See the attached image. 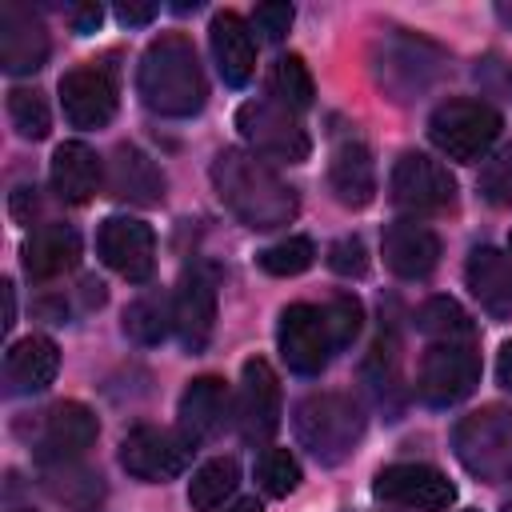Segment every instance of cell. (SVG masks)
<instances>
[{"label": "cell", "instance_id": "1", "mask_svg": "<svg viewBox=\"0 0 512 512\" xmlns=\"http://www.w3.org/2000/svg\"><path fill=\"white\" fill-rule=\"evenodd\" d=\"M212 188H216L220 204L252 232L280 228L296 216V192L256 152L224 148L212 160Z\"/></svg>", "mask_w": 512, "mask_h": 512}, {"label": "cell", "instance_id": "2", "mask_svg": "<svg viewBox=\"0 0 512 512\" xmlns=\"http://www.w3.org/2000/svg\"><path fill=\"white\" fill-rule=\"evenodd\" d=\"M136 92H140L144 108H152L160 116H176V120L196 116L208 100V84H204V68L196 60L192 40L180 32L152 40L140 56Z\"/></svg>", "mask_w": 512, "mask_h": 512}, {"label": "cell", "instance_id": "3", "mask_svg": "<svg viewBox=\"0 0 512 512\" xmlns=\"http://www.w3.org/2000/svg\"><path fill=\"white\" fill-rule=\"evenodd\" d=\"M292 428L300 436V444L320 460V464H340L356 452L360 436H364V416L356 408L352 396L340 392H312L296 404Z\"/></svg>", "mask_w": 512, "mask_h": 512}, {"label": "cell", "instance_id": "4", "mask_svg": "<svg viewBox=\"0 0 512 512\" xmlns=\"http://www.w3.org/2000/svg\"><path fill=\"white\" fill-rule=\"evenodd\" d=\"M452 448L472 476L488 484L512 480V408L492 404L464 416L452 432Z\"/></svg>", "mask_w": 512, "mask_h": 512}, {"label": "cell", "instance_id": "5", "mask_svg": "<svg viewBox=\"0 0 512 512\" xmlns=\"http://www.w3.org/2000/svg\"><path fill=\"white\" fill-rule=\"evenodd\" d=\"M500 128H504L500 112H496L492 104H484V100H444V104L428 116V136H432V144H436L448 160H464V164L480 160V156L496 144Z\"/></svg>", "mask_w": 512, "mask_h": 512}, {"label": "cell", "instance_id": "6", "mask_svg": "<svg viewBox=\"0 0 512 512\" xmlns=\"http://www.w3.org/2000/svg\"><path fill=\"white\" fill-rule=\"evenodd\" d=\"M372 72H376V84L392 100H412L436 84V76L444 72V52L420 36L392 32L388 40H380Z\"/></svg>", "mask_w": 512, "mask_h": 512}, {"label": "cell", "instance_id": "7", "mask_svg": "<svg viewBox=\"0 0 512 512\" xmlns=\"http://www.w3.org/2000/svg\"><path fill=\"white\" fill-rule=\"evenodd\" d=\"M192 452H196V444L180 428L136 424L120 440V464H124V472L136 476V480H148V484L176 480L192 464Z\"/></svg>", "mask_w": 512, "mask_h": 512}, {"label": "cell", "instance_id": "8", "mask_svg": "<svg viewBox=\"0 0 512 512\" xmlns=\"http://www.w3.org/2000/svg\"><path fill=\"white\" fill-rule=\"evenodd\" d=\"M236 128L260 156H272V160H284V164H304L308 152H312V140H308L304 124L276 100L240 104L236 108Z\"/></svg>", "mask_w": 512, "mask_h": 512}, {"label": "cell", "instance_id": "9", "mask_svg": "<svg viewBox=\"0 0 512 512\" xmlns=\"http://www.w3.org/2000/svg\"><path fill=\"white\" fill-rule=\"evenodd\" d=\"M476 384H480V356L468 340H444L424 352L416 376V392L424 404L432 408L460 404L464 396H472Z\"/></svg>", "mask_w": 512, "mask_h": 512}, {"label": "cell", "instance_id": "10", "mask_svg": "<svg viewBox=\"0 0 512 512\" xmlns=\"http://www.w3.org/2000/svg\"><path fill=\"white\" fill-rule=\"evenodd\" d=\"M276 348H280V360L296 376H320L332 348H336L332 332H328V320H324V308L288 304L280 312V324H276Z\"/></svg>", "mask_w": 512, "mask_h": 512}, {"label": "cell", "instance_id": "11", "mask_svg": "<svg viewBox=\"0 0 512 512\" xmlns=\"http://www.w3.org/2000/svg\"><path fill=\"white\" fill-rule=\"evenodd\" d=\"M372 492L384 504L416 512H448L456 504V484L432 464H388L376 472Z\"/></svg>", "mask_w": 512, "mask_h": 512}, {"label": "cell", "instance_id": "12", "mask_svg": "<svg viewBox=\"0 0 512 512\" xmlns=\"http://www.w3.org/2000/svg\"><path fill=\"white\" fill-rule=\"evenodd\" d=\"M392 200L408 212H444L456 204V180L452 172L424 156V152H404L396 164H392Z\"/></svg>", "mask_w": 512, "mask_h": 512}, {"label": "cell", "instance_id": "13", "mask_svg": "<svg viewBox=\"0 0 512 512\" xmlns=\"http://www.w3.org/2000/svg\"><path fill=\"white\" fill-rule=\"evenodd\" d=\"M96 252L112 272L132 284H144L156 268V236L144 220L132 216H108L96 232Z\"/></svg>", "mask_w": 512, "mask_h": 512}, {"label": "cell", "instance_id": "14", "mask_svg": "<svg viewBox=\"0 0 512 512\" xmlns=\"http://www.w3.org/2000/svg\"><path fill=\"white\" fill-rule=\"evenodd\" d=\"M172 312H176V336L184 352H204L216 328V272L208 264L184 268L172 296Z\"/></svg>", "mask_w": 512, "mask_h": 512}, {"label": "cell", "instance_id": "15", "mask_svg": "<svg viewBox=\"0 0 512 512\" xmlns=\"http://www.w3.org/2000/svg\"><path fill=\"white\" fill-rule=\"evenodd\" d=\"M96 436H100L96 412L80 400H60L44 412V424H40V436H36V460L40 464L80 460L92 448Z\"/></svg>", "mask_w": 512, "mask_h": 512}, {"label": "cell", "instance_id": "16", "mask_svg": "<svg viewBox=\"0 0 512 512\" xmlns=\"http://www.w3.org/2000/svg\"><path fill=\"white\" fill-rule=\"evenodd\" d=\"M60 108L72 128H104L116 116V80L108 68L84 64L60 76Z\"/></svg>", "mask_w": 512, "mask_h": 512}, {"label": "cell", "instance_id": "17", "mask_svg": "<svg viewBox=\"0 0 512 512\" xmlns=\"http://www.w3.org/2000/svg\"><path fill=\"white\" fill-rule=\"evenodd\" d=\"M52 44L48 32L40 24V16L16 0L0 4V64L12 76H28L36 68H44Z\"/></svg>", "mask_w": 512, "mask_h": 512}, {"label": "cell", "instance_id": "18", "mask_svg": "<svg viewBox=\"0 0 512 512\" xmlns=\"http://www.w3.org/2000/svg\"><path fill=\"white\" fill-rule=\"evenodd\" d=\"M280 428V384L268 360L252 356L240 372V436L248 444H264Z\"/></svg>", "mask_w": 512, "mask_h": 512}, {"label": "cell", "instance_id": "19", "mask_svg": "<svg viewBox=\"0 0 512 512\" xmlns=\"http://www.w3.org/2000/svg\"><path fill=\"white\" fill-rule=\"evenodd\" d=\"M380 252H384V264H388L400 280H424V276H432V268L440 264V236H436L428 224L392 220V224L384 228Z\"/></svg>", "mask_w": 512, "mask_h": 512}, {"label": "cell", "instance_id": "20", "mask_svg": "<svg viewBox=\"0 0 512 512\" xmlns=\"http://www.w3.org/2000/svg\"><path fill=\"white\" fill-rule=\"evenodd\" d=\"M208 44H212V56H216L224 84L244 88L256 72V40H252L248 24L236 12H216L208 24Z\"/></svg>", "mask_w": 512, "mask_h": 512}, {"label": "cell", "instance_id": "21", "mask_svg": "<svg viewBox=\"0 0 512 512\" xmlns=\"http://www.w3.org/2000/svg\"><path fill=\"white\" fill-rule=\"evenodd\" d=\"M108 192L116 200L152 208L164 200V176L148 152H140L136 144H120L112 152V164H108Z\"/></svg>", "mask_w": 512, "mask_h": 512}, {"label": "cell", "instance_id": "22", "mask_svg": "<svg viewBox=\"0 0 512 512\" xmlns=\"http://www.w3.org/2000/svg\"><path fill=\"white\" fill-rule=\"evenodd\" d=\"M52 192L64 200V204H88L96 192H100V180H104V168H100V156L84 144V140H64L56 152H52Z\"/></svg>", "mask_w": 512, "mask_h": 512}, {"label": "cell", "instance_id": "23", "mask_svg": "<svg viewBox=\"0 0 512 512\" xmlns=\"http://www.w3.org/2000/svg\"><path fill=\"white\" fill-rule=\"evenodd\" d=\"M56 368H60V348L48 336H24L4 356V384L12 396H32L56 380Z\"/></svg>", "mask_w": 512, "mask_h": 512}, {"label": "cell", "instance_id": "24", "mask_svg": "<svg viewBox=\"0 0 512 512\" xmlns=\"http://www.w3.org/2000/svg\"><path fill=\"white\" fill-rule=\"evenodd\" d=\"M464 280L484 312H492V316L512 312V256L508 252H500L492 244L472 248L468 264H464Z\"/></svg>", "mask_w": 512, "mask_h": 512}, {"label": "cell", "instance_id": "25", "mask_svg": "<svg viewBox=\"0 0 512 512\" xmlns=\"http://www.w3.org/2000/svg\"><path fill=\"white\" fill-rule=\"evenodd\" d=\"M328 184L344 208H368L376 196V168L372 152L360 140H340L328 160Z\"/></svg>", "mask_w": 512, "mask_h": 512}, {"label": "cell", "instance_id": "26", "mask_svg": "<svg viewBox=\"0 0 512 512\" xmlns=\"http://www.w3.org/2000/svg\"><path fill=\"white\" fill-rule=\"evenodd\" d=\"M176 416H180V432L192 444L208 440L224 424V416H228V388H224V380L220 376H196L184 388Z\"/></svg>", "mask_w": 512, "mask_h": 512}, {"label": "cell", "instance_id": "27", "mask_svg": "<svg viewBox=\"0 0 512 512\" xmlns=\"http://www.w3.org/2000/svg\"><path fill=\"white\" fill-rule=\"evenodd\" d=\"M80 260V236L68 224H44L24 244V272L32 280H52Z\"/></svg>", "mask_w": 512, "mask_h": 512}, {"label": "cell", "instance_id": "28", "mask_svg": "<svg viewBox=\"0 0 512 512\" xmlns=\"http://www.w3.org/2000/svg\"><path fill=\"white\" fill-rule=\"evenodd\" d=\"M44 468V488L60 500V504H68V508H76V512H88L100 496H104V484H100V476L92 472V468H84L80 460H64V464H40Z\"/></svg>", "mask_w": 512, "mask_h": 512}, {"label": "cell", "instance_id": "29", "mask_svg": "<svg viewBox=\"0 0 512 512\" xmlns=\"http://www.w3.org/2000/svg\"><path fill=\"white\" fill-rule=\"evenodd\" d=\"M240 484V464L232 456H216L208 464H200L188 480V504L192 512H216Z\"/></svg>", "mask_w": 512, "mask_h": 512}, {"label": "cell", "instance_id": "30", "mask_svg": "<svg viewBox=\"0 0 512 512\" xmlns=\"http://www.w3.org/2000/svg\"><path fill=\"white\" fill-rule=\"evenodd\" d=\"M124 332L136 344H160L168 332H176V312L164 292H144L124 308Z\"/></svg>", "mask_w": 512, "mask_h": 512}, {"label": "cell", "instance_id": "31", "mask_svg": "<svg viewBox=\"0 0 512 512\" xmlns=\"http://www.w3.org/2000/svg\"><path fill=\"white\" fill-rule=\"evenodd\" d=\"M268 88H272L276 104H284L288 112H304V108H312V100H316L312 72H308V64H304L296 52H288V56H280V60L272 64Z\"/></svg>", "mask_w": 512, "mask_h": 512}, {"label": "cell", "instance_id": "32", "mask_svg": "<svg viewBox=\"0 0 512 512\" xmlns=\"http://www.w3.org/2000/svg\"><path fill=\"white\" fill-rule=\"evenodd\" d=\"M416 328L424 336H432L436 344H444V340H472V320H468V312L452 296L424 300L416 308Z\"/></svg>", "mask_w": 512, "mask_h": 512}, {"label": "cell", "instance_id": "33", "mask_svg": "<svg viewBox=\"0 0 512 512\" xmlns=\"http://www.w3.org/2000/svg\"><path fill=\"white\" fill-rule=\"evenodd\" d=\"M312 260H316V248L308 236H284L264 252H256V264L268 276H300L304 268H312Z\"/></svg>", "mask_w": 512, "mask_h": 512}, {"label": "cell", "instance_id": "34", "mask_svg": "<svg viewBox=\"0 0 512 512\" xmlns=\"http://www.w3.org/2000/svg\"><path fill=\"white\" fill-rule=\"evenodd\" d=\"M8 116H12V128L24 140H44L48 128H52V112H48V104L36 88H12L8 92Z\"/></svg>", "mask_w": 512, "mask_h": 512}, {"label": "cell", "instance_id": "35", "mask_svg": "<svg viewBox=\"0 0 512 512\" xmlns=\"http://www.w3.org/2000/svg\"><path fill=\"white\" fill-rule=\"evenodd\" d=\"M256 480H260V488L268 492V496H288V492H296V484H300V464H296V456L288 452V448H264V456L256 460Z\"/></svg>", "mask_w": 512, "mask_h": 512}, {"label": "cell", "instance_id": "36", "mask_svg": "<svg viewBox=\"0 0 512 512\" xmlns=\"http://www.w3.org/2000/svg\"><path fill=\"white\" fill-rule=\"evenodd\" d=\"M480 196L496 208H512V144H504L480 168Z\"/></svg>", "mask_w": 512, "mask_h": 512}, {"label": "cell", "instance_id": "37", "mask_svg": "<svg viewBox=\"0 0 512 512\" xmlns=\"http://www.w3.org/2000/svg\"><path fill=\"white\" fill-rule=\"evenodd\" d=\"M324 320H328V332H332V344L336 348H348L356 336H360V320H364V308L356 296H332L328 308H324Z\"/></svg>", "mask_w": 512, "mask_h": 512}, {"label": "cell", "instance_id": "38", "mask_svg": "<svg viewBox=\"0 0 512 512\" xmlns=\"http://www.w3.org/2000/svg\"><path fill=\"white\" fill-rule=\"evenodd\" d=\"M328 268H332L336 276H364V272H368V252H364V244H360L356 236L332 240V248H328Z\"/></svg>", "mask_w": 512, "mask_h": 512}, {"label": "cell", "instance_id": "39", "mask_svg": "<svg viewBox=\"0 0 512 512\" xmlns=\"http://www.w3.org/2000/svg\"><path fill=\"white\" fill-rule=\"evenodd\" d=\"M292 4H256V12H252V28L260 32V40H268V44H276V40H284L288 36V28H292Z\"/></svg>", "mask_w": 512, "mask_h": 512}, {"label": "cell", "instance_id": "40", "mask_svg": "<svg viewBox=\"0 0 512 512\" xmlns=\"http://www.w3.org/2000/svg\"><path fill=\"white\" fill-rule=\"evenodd\" d=\"M156 4H140V0H124V4H116V20L124 24V28H140V24H152L156 20Z\"/></svg>", "mask_w": 512, "mask_h": 512}, {"label": "cell", "instance_id": "41", "mask_svg": "<svg viewBox=\"0 0 512 512\" xmlns=\"http://www.w3.org/2000/svg\"><path fill=\"white\" fill-rule=\"evenodd\" d=\"M100 20H104L100 4H80V8H72V32H76V36L96 32V28H100Z\"/></svg>", "mask_w": 512, "mask_h": 512}, {"label": "cell", "instance_id": "42", "mask_svg": "<svg viewBox=\"0 0 512 512\" xmlns=\"http://www.w3.org/2000/svg\"><path fill=\"white\" fill-rule=\"evenodd\" d=\"M12 216L20 224H32V216H36V188H16L12 192Z\"/></svg>", "mask_w": 512, "mask_h": 512}, {"label": "cell", "instance_id": "43", "mask_svg": "<svg viewBox=\"0 0 512 512\" xmlns=\"http://www.w3.org/2000/svg\"><path fill=\"white\" fill-rule=\"evenodd\" d=\"M496 380L512 392V340L500 348V356H496Z\"/></svg>", "mask_w": 512, "mask_h": 512}, {"label": "cell", "instance_id": "44", "mask_svg": "<svg viewBox=\"0 0 512 512\" xmlns=\"http://www.w3.org/2000/svg\"><path fill=\"white\" fill-rule=\"evenodd\" d=\"M0 292H4V332H8L16 324V296H12V284L8 280L0 284Z\"/></svg>", "mask_w": 512, "mask_h": 512}, {"label": "cell", "instance_id": "45", "mask_svg": "<svg viewBox=\"0 0 512 512\" xmlns=\"http://www.w3.org/2000/svg\"><path fill=\"white\" fill-rule=\"evenodd\" d=\"M228 512H260V500H256V496H248V500H236Z\"/></svg>", "mask_w": 512, "mask_h": 512}, {"label": "cell", "instance_id": "46", "mask_svg": "<svg viewBox=\"0 0 512 512\" xmlns=\"http://www.w3.org/2000/svg\"><path fill=\"white\" fill-rule=\"evenodd\" d=\"M496 12H500V20H508V24H512V4H500Z\"/></svg>", "mask_w": 512, "mask_h": 512}, {"label": "cell", "instance_id": "47", "mask_svg": "<svg viewBox=\"0 0 512 512\" xmlns=\"http://www.w3.org/2000/svg\"><path fill=\"white\" fill-rule=\"evenodd\" d=\"M504 512H512V500H508V504H504Z\"/></svg>", "mask_w": 512, "mask_h": 512}]
</instances>
